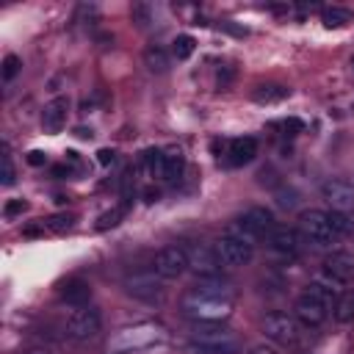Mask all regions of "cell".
Instances as JSON below:
<instances>
[{"label":"cell","mask_w":354,"mask_h":354,"mask_svg":"<svg viewBox=\"0 0 354 354\" xmlns=\"http://www.w3.org/2000/svg\"><path fill=\"white\" fill-rule=\"evenodd\" d=\"M293 315L301 326H321L329 315V307L324 301H318L315 296H310L307 290L293 301Z\"/></svg>","instance_id":"cell-13"},{"label":"cell","mask_w":354,"mask_h":354,"mask_svg":"<svg viewBox=\"0 0 354 354\" xmlns=\"http://www.w3.org/2000/svg\"><path fill=\"white\" fill-rule=\"evenodd\" d=\"M188 354H238V346H196V343H191Z\"/></svg>","instance_id":"cell-31"},{"label":"cell","mask_w":354,"mask_h":354,"mask_svg":"<svg viewBox=\"0 0 354 354\" xmlns=\"http://www.w3.org/2000/svg\"><path fill=\"white\" fill-rule=\"evenodd\" d=\"M124 290L138 296V299H155V296H160L163 288H160V277L149 268V271H138V274L127 277L124 279Z\"/></svg>","instance_id":"cell-15"},{"label":"cell","mask_w":354,"mask_h":354,"mask_svg":"<svg viewBox=\"0 0 354 354\" xmlns=\"http://www.w3.org/2000/svg\"><path fill=\"white\" fill-rule=\"evenodd\" d=\"M133 19L138 22V28H147V25H149V8H147V6H141V3H138V6H133Z\"/></svg>","instance_id":"cell-36"},{"label":"cell","mask_w":354,"mask_h":354,"mask_svg":"<svg viewBox=\"0 0 354 354\" xmlns=\"http://www.w3.org/2000/svg\"><path fill=\"white\" fill-rule=\"evenodd\" d=\"M216 254H218L224 268H241V266H246L252 260L254 243H249V241H243V238H238L232 232H224L216 241Z\"/></svg>","instance_id":"cell-7"},{"label":"cell","mask_w":354,"mask_h":354,"mask_svg":"<svg viewBox=\"0 0 354 354\" xmlns=\"http://www.w3.org/2000/svg\"><path fill=\"white\" fill-rule=\"evenodd\" d=\"M191 290L205 293V296H213V299H224V301H232L235 299V288L227 279H221V277H196V282L191 285Z\"/></svg>","instance_id":"cell-18"},{"label":"cell","mask_w":354,"mask_h":354,"mask_svg":"<svg viewBox=\"0 0 354 354\" xmlns=\"http://www.w3.org/2000/svg\"><path fill=\"white\" fill-rule=\"evenodd\" d=\"M329 218H332V227H335L337 238H346V235L354 230V224H351L348 213H337V210H332V213H329Z\"/></svg>","instance_id":"cell-30"},{"label":"cell","mask_w":354,"mask_h":354,"mask_svg":"<svg viewBox=\"0 0 354 354\" xmlns=\"http://www.w3.org/2000/svg\"><path fill=\"white\" fill-rule=\"evenodd\" d=\"M299 232L304 235L307 243H313L318 249H326L335 241H340L337 232H335V227H332L329 213L326 210H315V207L299 213Z\"/></svg>","instance_id":"cell-3"},{"label":"cell","mask_w":354,"mask_h":354,"mask_svg":"<svg viewBox=\"0 0 354 354\" xmlns=\"http://www.w3.org/2000/svg\"><path fill=\"white\" fill-rule=\"evenodd\" d=\"M25 354H53V351H47V348H30V351H25Z\"/></svg>","instance_id":"cell-40"},{"label":"cell","mask_w":354,"mask_h":354,"mask_svg":"<svg viewBox=\"0 0 354 354\" xmlns=\"http://www.w3.org/2000/svg\"><path fill=\"white\" fill-rule=\"evenodd\" d=\"M28 210V202L25 199H8L6 205H3V216L6 218H14V216H19V213H25Z\"/></svg>","instance_id":"cell-33"},{"label":"cell","mask_w":354,"mask_h":354,"mask_svg":"<svg viewBox=\"0 0 354 354\" xmlns=\"http://www.w3.org/2000/svg\"><path fill=\"white\" fill-rule=\"evenodd\" d=\"M274 196H277V205L279 207H293L296 205V191H290V188H279Z\"/></svg>","instance_id":"cell-35"},{"label":"cell","mask_w":354,"mask_h":354,"mask_svg":"<svg viewBox=\"0 0 354 354\" xmlns=\"http://www.w3.org/2000/svg\"><path fill=\"white\" fill-rule=\"evenodd\" d=\"M257 155V141L252 136H243V138H232L227 144V163L230 166H246L252 163Z\"/></svg>","instance_id":"cell-17"},{"label":"cell","mask_w":354,"mask_h":354,"mask_svg":"<svg viewBox=\"0 0 354 354\" xmlns=\"http://www.w3.org/2000/svg\"><path fill=\"white\" fill-rule=\"evenodd\" d=\"M113 160H116V152H113V149L105 147V149L97 152V163H100V166H113Z\"/></svg>","instance_id":"cell-37"},{"label":"cell","mask_w":354,"mask_h":354,"mask_svg":"<svg viewBox=\"0 0 354 354\" xmlns=\"http://www.w3.org/2000/svg\"><path fill=\"white\" fill-rule=\"evenodd\" d=\"M124 213H127V205H116V207H111L108 213H102V216L97 218V230L102 232V230H108V227H116V224L124 218Z\"/></svg>","instance_id":"cell-28"},{"label":"cell","mask_w":354,"mask_h":354,"mask_svg":"<svg viewBox=\"0 0 354 354\" xmlns=\"http://www.w3.org/2000/svg\"><path fill=\"white\" fill-rule=\"evenodd\" d=\"M0 149H3V158H0V160H3V171H0V183H3L6 188H8V185H14V180H17V171H14V160H11V149H8V144H6V141H3V147H0Z\"/></svg>","instance_id":"cell-27"},{"label":"cell","mask_w":354,"mask_h":354,"mask_svg":"<svg viewBox=\"0 0 354 354\" xmlns=\"http://www.w3.org/2000/svg\"><path fill=\"white\" fill-rule=\"evenodd\" d=\"M152 271L160 277V279H177L188 271V249L180 246V243H169L163 249L155 252L152 257Z\"/></svg>","instance_id":"cell-6"},{"label":"cell","mask_w":354,"mask_h":354,"mask_svg":"<svg viewBox=\"0 0 354 354\" xmlns=\"http://www.w3.org/2000/svg\"><path fill=\"white\" fill-rule=\"evenodd\" d=\"M185 174V155L180 147H166L163 149V180L166 183H180Z\"/></svg>","instance_id":"cell-20"},{"label":"cell","mask_w":354,"mask_h":354,"mask_svg":"<svg viewBox=\"0 0 354 354\" xmlns=\"http://www.w3.org/2000/svg\"><path fill=\"white\" fill-rule=\"evenodd\" d=\"M185 249H188V271H194L196 277H218L221 274V260L216 254V246L194 243Z\"/></svg>","instance_id":"cell-10"},{"label":"cell","mask_w":354,"mask_h":354,"mask_svg":"<svg viewBox=\"0 0 354 354\" xmlns=\"http://www.w3.org/2000/svg\"><path fill=\"white\" fill-rule=\"evenodd\" d=\"M72 224H75V216L72 213H53L44 221V227L53 230V232H66V230H72Z\"/></svg>","instance_id":"cell-29"},{"label":"cell","mask_w":354,"mask_h":354,"mask_svg":"<svg viewBox=\"0 0 354 354\" xmlns=\"http://www.w3.org/2000/svg\"><path fill=\"white\" fill-rule=\"evenodd\" d=\"M191 340L196 346H238L232 329L221 321H191Z\"/></svg>","instance_id":"cell-9"},{"label":"cell","mask_w":354,"mask_h":354,"mask_svg":"<svg viewBox=\"0 0 354 354\" xmlns=\"http://www.w3.org/2000/svg\"><path fill=\"white\" fill-rule=\"evenodd\" d=\"M271 127L285 130V136H296V133H301V130H304V124H301L299 119H282V122H274Z\"/></svg>","instance_id":"cell-34"},{"label":"cell","mask_w":354,"mask_h":354,"mask_svg":"<svg viewBox=\"0 0 354 354\" xmlns=\"http://www.w3.org/2000/svg\"><path fill=\"white\" fill-rule=\"evenodd\" d=\"M274 227L277 224H274V213L271 210H266V207H246L241 216H235V221L227 227V232H232V235H238V238H243L249 243H257V241L268 238Z\"/></svg>","instance_id":"cell-2"},{"label":"cell","mask_w":354,"mask_h":354,"mask_svg":"<svg viewBox=\"0 0 354 354\" xmlns=\"http://www.w3.org/2000/svg\"><path fill=\"white\" fill-rule=\"evenodd\" d=\"M19 66H22V64H19V58H17V55H6V58H3V72H0V75H3V80L8 83V80L19 72Z\"/></svg>","instance_id":"cell-32"},{"label":"cell","mask_w":354,"mask_h":354,"mask_svg":"<svg viewBox=\"0 0 354 354\" xmlns=\"http://www.w3.org/2000/svg\"><path fill=\"white\" fill-rule=\"evenodd\" d=\"M321 19H324L326 28H343V25H348L354 19V14L348 8H343V6H329V8L321 11Z\"/></svg>","instance_id":"cell-24"},{"label":"cell","mask_w":354,"mask_h":354,"mask_svg":"<svg viewBox=\"0 0 354 354\" xmlns=\"http://www.w3.org/2000/svg\"><path fill=\"white\" fill-rule=\"evenodd\" d=\"M263 335L274 343V346H296L299 337H301V324L296 321V315H288V313H266L263 315Z\"/></svg>","instance_id":"cell-5"},{"label":"cell","mask_w":354,"mask_h":354,"mask_svg":"<svg viewBox=\"0 0 354 354\" xmlns=\"http://www.w3.org/2000/svg\"><path fill=\"white\" fill-rule=\"evenodd\" d=\"M169 53L163 50V47H158V44H152V47H147L144 50V66L149 69V72H155V75H163V72H169Z\"/></svg>","instance_id":"cell-22"},{"label":"cell","mask_w":354,"mask_h":354,"mask_svg":"<svg viewBox=\"0 0 354 354\" xmlns=\"http://www.w3.org/2000/svg\"><path fill=\"white\" fill-rule=\"evenodd\" d=\"M321 196L332 205V210L337 213H351L354 210V185L343 177H329L321 185Z\"/></svg>","instance_id":"cell-12"},{"label":"cell","mask_w":354,"mask_h":354,"mask_svg":"<svg viewBox=\"0 0 354 354\" xmlns=\"http://www.w3.org/2000/svg\"><path fill=\"white\" fill-rule=\"evenodd\" d=\"M58 299L66 301V304H72V307H83L91 299V285L83 282V279H77V277L75 279H66L58 288Z\"/></svg>","instance_id":"cell-19"},{"label":"cell","mask_w":354,"mask_h":354,"mask_svg":"<svg viewBox=\"0 0 354 354\" xmlns=\"http://www.w3.org/2000/svg\"><path fill=\"white\" fill-rule=\"evenodd\" d=\"M246 354H279V348H277L274 343H257V346H252Z\"/></svg>","instance_id":"cell-38"},{"label":"cell","mask_w":354,"mask_h":354,"mask_svg":"<svg viewBox=\"0 0 354 354\" xmlns=\"http://www.w3.org/2000/svg\"><path fill=\"white\" fill-rule=\"evenodd\" d=\"M160 337H163V329H160L158 324H138V326L122 329V332L111 340V346H113L116 351H133V348H147V346H152V343L160 340Z\"/></svg>","instance_id":"cell-8"},{"label":"cell","mask_w":354,"mask_h":354,"mask_svg":"<svg viewBox=\"0 0 354 354\" xmlns=\"http://www.w3.org/2000/svg\"><path fill=\"white\" fill-rule=\"evenodd\" d=\"M102 329V315L97 307L91 304H83V307H75L69 315H66V324H64V332L69 340H77V343H86L91 337H97Z\"/></svg>","instance_id":"cell-4"},{"label":"cell","mask_w":354,"mask_h":354,"mask_svg":"<svg viewBox=\"0 0 354 354\" xmlns=\"http://www.w3.org/2000/svg\"><path fill=\"white\" fill-rule=\"evenodd\" d=\"M144 166H147L149 177L163 180V149H147L144 152Z\"/></svg>","instance_id":"cell-26"},{"label":"cell","mask_w":354,"mask_h":354,"mask_svg":"<svg viewBox=\"0 0 354 354\" xmlns=\"http://www.w3.org/2000/svg\"><path fill=\"white\" fill-rule=\"evenodd\" d=\"M66 113H69V100L66 97H55L44 105L41 111V127L47 133H58L66 124Z\"/></svg>","instance_id":"cell-16"},{"label":"cell","mask_w":354,"mask_h":354,"mask_svg":"<svg viewBox=\"0 0 354 354\" xmlns=\"http://www.w3.org/2000/svg\"><path fill=\"white\" fill-rule=\"evenodd\" d=\"M324 277L332 285H346L354 279V257L346 252H335L324 260Z\"/></svg>","instance_id":"cell-14"},{"label":"cell","mask_w":354,"mask_h":354,"mask_svg":"<svg viewBox=\"0 0 354 354\" xmlns=\"http://www.w3.org/2000/svg\"><path fill=\"white\" fill-rule=\"evenodd\" d=\"M304 243H307L304 235H301L296 227H288V224L274 227L271 235H268L271 252H274V254H282V257H299L301 249H304Z\"/></svg>","instance_id":"cell-11"},{"label":"cell","mask_w":354,"mask_h":354,"mask_svg":"<svg viewBox=\"0 0 354 354\" xmlns=\"http://www.w3.org/2000/svg\"><path fill=\"white\" fill-rule=\"evenodd\" d=\"M194 50H196V41H194V36H188V33H180V36H174V41H171V53H174V58H177V61H185V58H191V55H194Z\"/></svg>","instance_id":"cell-25"},{"label":"cell","mask_w":354,"mask_h":354,"mask_svg":"<svg viewBox=\"0 0 354 354\" xmlns=\"http://www.w3.org/2000/svg\"><path fill=\"white\" fill-rule=\"evenodd\" d=\"M288 94H290V88H285L279 83H260V86H254L252 100L260 105H274V102H282Z\"/></svg>","instance_id":"cell-21"},{"label":"cell","mask_w":354,"mask_h":354,"mask_svg":"<svg viewBox=\"0 0 354 354\" xmlns=\"http://www.w3.org/2000/svg\"><path fill=\"white\" fill-rule=\"evenodd\" d=\"M332 313H335V321L337 324H351L354 321V290L340 293L337 301H335V307H332Z\"/></svg>","instance_id":"cell-23"},{"label":"cell","mask_w":354,"mask_h":354,"mask_svg":"<svg viewBox=\"0 0 354 354\" xmlns=\"http://www.w3.org/2000/svg\"><path fill=\"white\" fill-rule=\"evenodd\" d=\"M28 163H30V166H44V163H47V155H44L41 149H30V152H28Z\"/></svg>","instance_id":"cell-39"},{"label":"cell","mask_w":354,"mask_h":354,"mask_svg":"<svg viewBox=\"0 0 354 354\" xmlns=\"http://www.w3.org/2000/svg\"><path fill=\"white\" fill-rule=\"evenodd\" d=\"M180 310L191 321H227L232 315V301L213 299V296H205L188 288L180 299Z\"/></svg>","instance_id":"cell-1"}]
</instances>
